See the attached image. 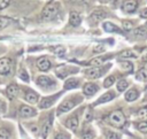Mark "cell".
Masks as SVG:
<instances>
[{"label":"cell","mask_w":147,"mask_h":139,"mask_svg":"<svg viewBox=\"0 0 147 139\" xmlns=\"http://www.w3.org/2000/svg\"><path fill=\"white\" fill-rule=\"evenodd\" d=\"M18 114L21 117L23 118H29V117H33L37 115V110L28 105H22L20 106V109H18Z\"/></svg>","instance_id":"5b68a950"},{"label":"cell","mask_w":147,"mask_h":139,"mask_svg":"<svg viewBox=\"0 0 147 139\" xmlns=\"http://www.w3.org/2000/svg\"><path fill=\"white\" fill-rule=\"evenodd\" d=\"M136 78L140 82H146L147 80V67H142L136 75Z\"/></svg>","instance_id":"cb8c5ba5"},{"label":"cell","mask_w":147,"mask_h":139,"mask_svg":"<svg viewBox=\"0 0 147 139\" xmlns=\"http://www.w3.org/2000/svg\"><path fill=\"white\" fill-rule=\"evenodd\" d=\"M11 136H13V132L8 126L0 128V139H10Z\"/></svg>","instance_id":"603a6c76"},{"label":"cell","mask_w":147,"mask_h":139,"mask_svg":"<svg viewBox=\"0 0 147 139\" xmlns=\"http://www.w3.org/2000/svg\"><path fill=\"white\" fill-rule=\"evenodd\" d=\"M102 28H103V30L105 31H107V32H121V30H119V28L118 26H116L114 23H111V22H105L103 24H102Z\"/></svg>","instance_id":"44dd1931"},{"label":"cell","mask_w":147,"mask_h":139,"mask_svg":"<svg viewBox=\"0 0 147 139\" xmlns=\"http://www.w3.org/2000/svg\"><path fill=\"white\" fill-rule=\"evenodd\" d=\"M53 139H70V134L64 133V132H56Z\"/></svg>","instance_id":"d590c367"},{"label":"cell","mask_w":147,"mask_h":139,"mask_svg":"<svg viewBox=\"0 0 147 139\" xmlns=\"http://www.w3.org/2000/svg\"><path fill=\"white\" fill-rule=\"evenodd\" d=\"M72 1H76V2H79V1H83V0H72Z\"/></svg>","instance_id":"ee69618b"},{"label":"cell","mask_w":147,"mask_h":139,"mask_svg":"<svg viewBox=\"0 0 147 139\" xmlns=\"http://www.w3.org/2000/svg\"><path fill=\"white\" fill-rule=\"evenodd\" d=\"M18 92H20V88H18V86L16 84H10L6 88V94H7V96L10 100H13L14 98H16L17 94H18Z\"/></svg>","instance_id":"7c38bea8"},{"label":"cell","mask_w":147,"mask_h":139,"mask_svg":"<svg viewBox=\"0 0 147 139\" xmlns=\"http://www.w3.org/2000/svg\"><path fill=\"white\" fill-rule=\"evenodd\" d=\"M109 123L115 128H123L126 124V118L122 110H114L109 115Z\"/></svg>","instance_id":"3957f363"},{"label":"cell","mask_w":147,"mask_h":139,"mask_svg":"<svg viewBox=\"0 0 147 139\" xmlns=\"http://www.w3.org/2000/svg\"><path fill=\"white\" fill-rule=\"evenodd\" d=\"M107 59V56H100V57H94L92 60L88 61V64L92 65V67H99L103 63V61Z\"/></svg>","instance_id":"d4e9b609"},{"label":"cell","mask_w":147,"mask_h":139,"mask_svg":"<svg viewBox=\"0 0 147 139\" xmlns=\"http://www.w3.org/2000/svg\"><path fill=\"white\" fill-rule=\"evenodd\" d=\"M134 34H136L138 38H146V37H147V30H146L145 28L140 26V28H138V29L134 30Z\"/></svg>","instance_id":"f1b7e54d"},{"label":"cell","mask_w":147,"mask_h":139,"mask_svg":"<svg viewBox=\"0 0 147 139\" xmlns=\"http://www.w3.org/2000/svg\"><path fill=\"white\" fill-rule=\"evenodd\" d=\"M146 24H147V23H146Z\"/></svg>","instance_id":"bcb514c9"},{"label":"cell","mask_w":147,"mask_h":139,"mask_svg":"<svg viewBox=\"0 0 147 139\" xmlns=\"http://www.w3.org/2000/svg\"><path fill=\"white\" fill-rule=\"evenodd\" d=\"M94 136H95V132L91 126H85L82 130V138L83 139H93Z\"/></svg>","instance_id":"d6986e66"},{"label":"cell","mask_w":147,"mask_h":139,"mask_svg":"<svg viewBox=\"0 0 147 139\" xmlns=\"http://www.w3.org/2000/svg\"><path fill=\"white\" fill-rule=\"evenodd\" d=\"M142 60H147V53H145V54H144V57H142Z\"/></svg>","instance_id":"7bdbcfd3"},{"label":"cell","mask_w":147,"mask_h":139,"mask_svg":"<svg viewBox=\"0 0 147 139\" xmlns=\"http://www.w3.org/2000/svg\"><path fill=\"white\" fill-rule=\"evenodd\" d=\"M9 2H10V0H0V9L6 8L9 5Z\"/></svg>","instance_id":"ab89813d"},{"label":"cell","mask_w":147,"mask_h":139,"mask_svg":"<svg viewBox=\"0 0 147 139\" xmlns=\"http://www.w3.org/2000/svg\"><path fill=\"white\" fill-rule=\"evenodd\" d=\"M137 7H138V2L136 0H126L123 2V6H122L125 13H133L137 9Z\"/></svg>","instance_id":"8fae6325"},{"label":"cell","mask_w":147,"mask_h":139,"mask_svg":"<svg viewBox=\"0 0 147 139\" xmlns=\"http://www.w3.org/2000/svg\"><path fill=\"white\" fill-rule=\"evenodd\" d=\"M114 98H115V93H114L113 91H110V92H106L105 94H102V95L95 101V105H100V103L109 102V101H111Z\"/></svg>","instance_id":"2e32d148"},{"label":"cell","mask_w":147,"mask_h":139,"mask_svg":"<svg viewBox=\"0 0 147 139\" xmlns=\"http://www.w3.org/2000/svg\"><path fill=\"white\" fill-rule=\"evenodd\" d=\"M99 51H103V46H101V45H99L98 47H95V48H94V52H95V53H98Z\"/></svg>","instance_id":"b9f144b4"},{"label":"cell","mask_w":147,"mask_h":139,"mask_svg":"<svg viewBox=\"0 0 147 139\" xmlns=\"http://www.w3.org/2000/svg\"><path fill=\"white\" fill-rule=\"evenodd\" d=\"M60 95H61V92H59V93H56V94H53V95H49V96H46V98H42L41 101L39 102V108H41V109H47V108L52 107Z\"/></svg>","instance_id":"277c9868"},{"label":"cell","mask_w":147,"mask_h":139,"mask_svg":"<svg viewBox=\"0 0 147 139\" xmlns=\"http://www.w3.org/2000/svg\"><path fill=\"white\" fill-rule=\"evenodd\" d=\"M121 67L126 72H132L133 71V64L130 61H123V62H121Z\"/></svg>","instance_id":"4316f807"},{"label":"cell","mask_w":147,"mask_h":139,"mask_svg":"<svg viewBox=\"0 0 147 139\" xmlns=\"http://www.w3.org/2000/svg\"><path fill=\"white\" fill-rule=\"evenodd\" d=\"M36 83L38 86H40L42 88H49L55 85V82L51 77H47V76H39L36 79Z\"/></svg>","instance_id":"52a82bcc"},{"label":"cell","mask_w":147,"mask_h":139,"mask_svg":"<svg viewBox=\"0 0 147 139\" xmlns=\"http://www.w3.org/2000/svg\"><path fill=\"white\" fill-rule=\"evenodd\" d=\"M122 26H123V29L125 31H130L132 29V22H130V21H123L122 22Z\"/></svg>","instance_id":"74e56055"},{"label":"cell","mask_w":147,"mask_h":139,"mask_svg":"<svg viewBox=\"0 0 147 139\" xmlns=\"http://www.w3.org/2000/svg\"><path fill=\"white\" fill-rule=\"evenodd\" d=\"M52 125H53V116L49 115V116L45 119V122L42 123L41 129H40V134H41V137H42L44 139L48 137V134H49V132H51V129H52Z\"/></svg>","instance_id":"8992f818"},{"label":"cell","mask_w":147,"mask_h":139,"mask_svg":"<svg viewBox=\"0 0 147 139\" xmlns=\"http://www.w3.org/2000/svg\"><path fill=\"white\" fill-rule=\"evenodd\" d=\"M114 83H115V76H108L103 82V86L105 87H110Z\"/></svg>","instance_id":"d6a6232c"},{"label":"cell","mask_w":147,"mask_h":139,"mask_svg":"<svg viewBox=\"0 0 147 139\" xmlns=\"http://www.w3.org/2000/svg\"><path fill=\"white\" fill-rule=\"evenodd\" d=\"M18 77H20L22 80H24V82H29V75H28V72H26L25 69H21V70L18 71Z\"/></svg>","instance_id":"e575fe53"},{"label":"cell","mask_w":147,"mask_h":139,"mask_svg":"<svg viewBox=\"0 0 147 139\" xmlns=\"http://www.w3.org/2000/svg\"><path fill=\"white\" fill-rule=\"evenodd\" d=\"M6 109H7V105H6V101H5L2 98H0V114L5 113V111H6Z\"/></svg>","instance_id":"f35d334b"},{"label":"cell","mask_w":147,"mask_h":139,"mask_svg":"<svg viewBox=\"0 0 147 139\" xmlns=\"http://www.w3.org/2000/svg\"><path fill=\"white\" fill-rule=\"evenodd\" d=\"M80 101H82V98H79V96H75L74 99H65V100H63V101L60 103V106L57 107L56 114L60 116V115H62V114L68 113V111L71 110L76 105H78Z\"/></svg>","instance_id":"7a4b0ae2"},{"label":"cell","mask_w":147,"mask_h":139,"mask_svg":"<svg viewBox=\"0 0 147 139\" xmlns=\"http://www.w3.org/2000/svg\"><path fill=\"white\" fill-rule=\"evenodd\" d=\"M137 116H138V118H140V119H147V106L141 107V108L138 110Z\"/></svg>","instance_id":"f546056e"},{"label":"cell","mask_w":147,"mask_h":139,"mask_svg":"<svg viewBox=\"0 0 147 139\" xmlns=\"http://www.w3.org/2000/svg\"><path fill=\"white\" fill-rule=\"evenodd\" d=\"M78 85H79V80L77 78H69L64 82L63 87L64 90H72V88L78 87Z\"/></svg>","instance_id":"ac0fdd59"},{"label":"cell","mask_w":147,"mask_h":139,"mask_svg":"<svg viewBox=\"0 0 147 139\" xmlns=\"http://www.w3.org/2000/svg\"><path fill=\"white\" fill-rule=\"evenodd\" d=\"M80 21H82V18H80V16H79V14L77 11H71L70 13V15H69V23H70V25L78 26L80 24Z\"/></svg>","instance_id":"e0dca14e"},{"label":"cell","mask_w":147,"mask_h":139,"mask_svg":"<svg viewBox=\"0 0 147 139\" xmlns=\"http://www.w3.org/2000/svg\"><path fill=\"white\" fill-rule=\"evenodd\" d=\"M11 70V60L8 57L0 59V75H8Z\"/></svg>","instance_id":"ba28073f"},{"label":"cell","mask_w":147,"mask_h":139,"mask_svg":"<svg viewBox=\"0 0 147 139\" xmlns=\"http://www.w3.org/2000/svg\"><path fill=\"white\" fill-rule=\"evenodd\" d=\"M11 22H13V20H10L9 17H0V30L8 26Z\"/></svg>","instance_id":"1f68e13d"},{"label":"cell","mask_w":147,"mask_h":139,"mask_svg":"<svg viewBox=\"0 0 147 139\" xmlns=\"http://www.w3.org/2000/svg\"><path fill=\"white\" fill-rule=\"evenodd\" d=\"M78 125H79V121H78L77 115L71 116V117H69V118L65 121V126H67L68 129L72 130V131H76L77 128H78Z\"/></svg>","instance_id":"4fadbf2b"},{"label":"cell","mask_w":147,"mask_h":139,"mask_svg":"<svg viewBox=\"0 0 147 139\" xmlns=\"http://www.w3.org/2000/svg\"><path fill=\"white\" fill-rule=\"evenodd\" d=\"M136 129L142 133H147V121H141L136 124Z\"/></svg>","instance_id":"83f0119b"},{"label":"cell","mask_w":147,"mask_h":139,"mask_svg":"<svg viewBox=\"0 0 147 139\" xmlns=\"http://www.w3.org/2000/svg\"><path fill=\"white\" fill-rule=\"evenodd\" d=\"M105 137H106V139H121V136L113 130H106Z\"/></svg>","instance_id":"484cf974"},{"label":"cell","mask_w":147,"mask_h":139,"mask_svg":"<svg viewBox=\"0 0 147 139\" xmlns=\"http://www.w3.org/2000/svg\"><path fill=\"white\" fill-rule=\"evenodd\" d=\"M59 9H60L59 2H55V1L48 2V3L44 7V9H42V11H41V18H42L44 21H51V20H53V18L57 15Z\"/></svg>","instance_id":"6da1fadb"},{"label":"cell","mask_w":147,"mask_h":139,"mask_svg":"<svg viewBox=\"0 0 147 139\" xmlns=\"http://www.w3.org/2000/svg\"><path fill=\"white\" fill-rule=\"evenodd\" d=\"M53 51H54V53H55L56 55H59V56H62V55H64V53H65V48H64L63 46H61V45L56 46Z\"/></svg>","instance_id":"8d00e7d4"},{"label":"cell","mask_w":147,"mask_h":139,"mask_svg":"<svg viewBox=\"0 0 147 139\" xmlns=\"http://www.w3.org/2000/svg\"><path fill=\"white\" fill-rule=\"evenodd\" d=\"M106 17V13L103 10H94L92 14H91V20L94 22V23H98L100 22L101 20H103Z\"/></svg>","instance_id":"ffe728a7"},{"label":"cell","mask_w":147,"mask_h":139,"mask_svg":"<svg viewBox=\"0 0 147 139\" xmlns=\"http://www.w3.org/2000/svg\"><path fill=\"white\" fill-rule=\"evenodd\" d=\"M37 67H38V69L40 71H48L49 68H51V62L46 57H40L37 61Z\"/></svg>","instance_id":"5bb4252c"},{"label":"cell","mask_w":147,"mask_h":139,"mask_svg":"<svg viewBox=\"0 0 147 139\" xmlns=\"http://www.w3.org/2000/svg\"><path fill=\"white\" fill-rule=\"evenodd\" d=\"M85 75L87 77L94 79V78H99L102 75V71L99 68H96V67H92V68H88V69L85 70Z\"/></svg>","instance_id":"9a60e30c"},{"label":"cell","mask_w":147,"mask_h":139,"mask_svg":"<svg viewBox=\"0 0 147 139\" xmlns=\"http://www.w3.org/2000/svg\"><path fill=\"white\" fill-rule=\"evenodd\" d=\"M138 95H139L138 91H137L136 88H131V90H129V91L125 93V100L129 101V102H132V101L137 100Z\"/></svg>","instance_id":"7402d4cb"},{"label":"cell","mask_w":147,"mask_h":139,"mask_svg":"<svg viewBox=\"0 0 147 139\" xmlns=\"http://www.w3.org/2000/svg\"><path fill=\"white\" fill-rule=\"evenodd\" d=\"M140 15H141V17L147 18V8H146V9H142L141 13H140Z\"/></svg>","instance_id":"60d3db41"},{"label":"cell","mask_w":147,"mask_h":139,"mask_svg":"<svg viewBox=\"0 0 147 139\" xmlns=\"http://www.w3.org/2000/svg\"><path fill=\"white\" fill-rule=\"evenodd\" d=\"M127 82L125 80V79H119L118 82H117V91L118 92H123L125 88H127Z\"/></svg>","instance_id":"4dcf8cb0"},{"label":"cell","mask_w":147,"mask_h":139,"mask_svg":"<svg viewBox=\"0 0 147 139\" xmlns=\"http://www.w3.org/2000/svg\"><path fill=\"white\" fill-rule=\"evenodd\" d=\"M99 91V86L94 83H86L83 87V92L85 95H94Z\"/></svg>","instance_id":"9c48e42d"},{"label":"cell","mask_w":147,"mask_h":139,"mask_svg":"<svg viewBox=\"0 0 147 139\" xmlns=\"http://www.w3.org/2000/svg\"><path fill=\"white\" fill-rule=\"evenodd\" d=\"M119 57H122V59H125V57H136V54L132 52V51H123L121 54H119Z\"/></svg>","instance_id":"836d02e7"},{"label":"cell","mask_w":147,"mask_h":139,"mask_svg":"<svg viewBox=\"0 0 147 139\" xmlns=\"http://www.w3.org/2000/svg\"><path fill=\"white\" fill-rule=\"evenodd\" d=\"M24 99H25L26 102L33 105V103H37V102H38L39 95H38V93H36V92L32 91V90H26V91H25V94H24Z\"/></svg>","instance_id":"30bf717a"},{"label":"cell","mask_w":147,"mask_h":139,"mask_svg":"<svg viewBox=\"0 0 147 139\" xmlns=\"http://www.w3.org/2000/svg\"><path fill=\"white\" fill-rule=\"evenodd\" d=\"M109 1H110V2H115L116 0H109Z\"/></svg>","instance_id":"f6af8a7d"}]
</instances>
